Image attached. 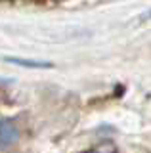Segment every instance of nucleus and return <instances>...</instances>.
<instances>
[{"instance_id": "nucleus-1", "label": "nucleus", "mask_w": 151, "mask_h": 153, "mask_svg": "<svg viewBox=\"0 0 151 153\" xmlns=\"http://www.w3.org/2000/svg\"><path fill=\"white\" fill-rule=\"evenodd\" d=\"M19 138V128H17L16 121L12 119H2L0 121V147H8L17 142Z\"/></svg>"}, {"instance_id": "nucleus-2", "label": "nucleus", "mask_w": 151, "mask_h": 153, "mask_svg": "<svg viewBox=\"0 0 151 153\" xmlns=\"http://www.w3.org/2000/svg\"><path fill=\"white\" fill-rule=\"evenodd\" d=\"M8 63L13 65H23V67H38V69H48L52 67V63H46V61H33V59H16V57H6Z\"/></svg>"}]
</instances>
